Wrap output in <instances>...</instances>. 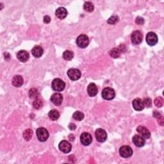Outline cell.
<instances>
[{
    "label": "cell",
    "instance_id": "6da1fadb",
    "mask_svg": "<svg viewBox=\"0 0 164 164\" xmlns=\"http://www.w3.org/2000/svg\"><path fill=\"white\" fill-rule=\"evenodd\" d=\"M36 135L37 139L41 142H45L46 141L49 137L48 131L44 128H39L37 129Z\"/></svg>",
    "mask_w": 164,
    "mask_h": 164
},
{
    "label": "cell",
    "instance_id": "7a4b0ae2",
    "mask_svg": "<svg viewBox=\"0 0 164 164\" xmlns=\"http://www.w3.org/2000/svg\"><path fill=\"white\" fill-rule=\"evenodd\" d=\"M65 84L61 79L55 78L53 80L52 83V89L57 92H61L65 89Z\"/></svg>",
    "mask_w": 164,
    "mask_h": 164
},
{
    "label": "cell",
    "instance_id": "3957f363",
    "mask_svg": "<svg viewBox=\"0 0 164 164\" xmlns=\"http://www.w3.org/2000/svg\"><path fill=\"white\" fill-rule=\"evenodd\" d=\"M89 44V39L87 35L82 34L79 35L76 38V44L81 48H86Z\"/></svg>",
    "mask_w": 164,
    "mask_h": 164
},
{
    "label": "cell",
    "instance_id": "277c9868",
    "mask_svg": "<svg viewBox=\"0 0 164 164\" xmlns=\"http://www.w3.org/2000/svg\"><path fill=\"white\" fill-rule=\"evenodd\" d=\"M114 90L110 87H106L102 91V97L106 100H112L115 98Z\"/></svg>",
    "mask_w": 164,
    "mask_h": 164
},
{
    "label": "cell",
    "instance_id": "5b68a950",
    "mask_svg": "<svg viewBox=\"0 0 164 164\" xmlns=\"http://www.w3.org/2000/svg\"><path fill=\"white\" fill-rule=\"evenodd\" d=\"M95 136L98 142H103L107 139V133L103 129L98 128L95 132Z\"/></svg>",
    "mask_w": 164,
    "mask_h": 164
},
{
    "label": "cell",
    "instance_id": "8992f818",
    "mask_svg": "<svg viewBox=\"0 0 164 164\" xmlns=\"http://www.w3.org/2000/svg\"><path fill=\"white\" fill-rule=\"evenodd\" d=\"M119 154L122 158H129L133 155V150L130 146H123L119 149Z\"/></svg>",
    "mask_w": 164,
    "mask_h": 164
},
{
    "label": "cell",
    "instance_id": "52a82bcc",
    "mask_svg": "<svg viewBox=\"0 0 164 164\" xmlns=\"http://www.w3.org/2000/svg\"><path fill=\"white\" fill-rule=\"evenodd\" d=\"M143 35L142 33L139 30H136L132 33L131 35V40L133 44H139L142 41Z\"/></svg>",
    "mask_w": 164,
    "mask_h": 164
},
{
    "label": "cell",
    "instance_id": "ba28073f",
    "mask_svg": "<svg viewBox=\"0 0 164 164\" xmlns=\"http://www.w3.org/2000/svg\"><path fill=\"white\" fill-rule=\"evenodd\" d=\"M67 76L72 81L79 80L81 77V72L78 69H70L67 71Z\"/></svg>",
    "mask_w": 164,
    "mask_h": 164
},
{
    "label": "cell",
    "instance_id": "9c48e42d",
    "mask_svg": "<svg viewBox=\"0 0 164 164\" xmlns=\"http://www.w3.org/2000/svg\"><path fill=\"white\" fill-rule=\"evenodd\" d=\"M146 40L148 44H149L151 46H152L157 44L158 37L156 33L153 32H149L146 35Z\"/></svg>",
    "mask_w": 164,
    "mask_h": 164
},
{
    "label": "cell",
    "instance_id": "30bf717a",
    "mask_svg": "<svg viewBox=\"0 0 164 164\" xmlns=\"http://www.w3.org/2000/svg\"><path fill=\"white\" fill-rule=\"evenodd\" d=\"M59 148L62 152H64V153H69L71 151L72 146L69 142H67V141L62 140L60 142Z\"/></svg>",
    "mask_w": 164,
    "mask_h": 164
},
{
    "label": "cell",
    "instance_id": "8fae6325",
    "mask_svg": "<svg viewBox=\"0 0 164 164\" xmlns=\"http://www.w3.org/2000/svg\"><path fill=\"white\" fill-rule=\"evenodd\" d=\"M92 138L90 133L84 132L80 135V142L84 146H89L92 142Z\"/></svg>",
    "mask_w": 164,
    "mask_h": 164
},
{
    "label": "cell",
    "instance_id": "7c38bea8",
    "mask_svg": "<svg viewBox=\"0 0 164 164\" xmlns=\"http://www.w3.org/2000/svg\"><path fill=\"white\" fill-rule=\"evenodd\" d=\"M51 101L55 105L59 106L63 101V96L60 93H55L51 97Z\"/></svg>",
    "mask_w": 164,
    "mask_h": 164
},
{
    "label": "cell",
    "instance_id": "4fadbf2b",
    "mask_svg": "<svg viewBox=\"0 0 164 164\" xmlns=\"http://www.w3.org/2000/svg\"><path fill=\"white\" fill-rule=\"evenodd\" d=\"M30 57V55L28 52L25 50H21L17 54V58L22 62H26L28 60Z\"/></svg>",
    "mask_w": 164,
    "mask_h": 164
},
{
    "label": "cell",
    "instance_id": "5bb4252c",
    "mask_svg": "<svg viewBox=\"0 0 164 164\" xmlns=\"http://www.w3.org/2000/svg\"><path fill=\"white\" fill-rule=\"evenodd\" d=\"M123 52H124V49H123L122 47L120 46L119 48H115L112 49L110 51L109 55H110L111 57L117 59L118 57H119Z\"/></svg>",
    "mask_w": 164,
    "mask_h": 164
},
{
    "label": "cell",
    "instance_id": "9a60e30c",
    "mask_svg": "<svg viewBox=\"0 0 164 164\" xmlns=\"http://www.w3.org/2000/svg\"><path fill=\"white\" fill-rule=\"evenodd\" d=\"M137 131L139 133H140L141 135V136H142L144 139H148L151 136V133H150L149 131L144 126H139L137 128Z\"/></svg>",
    "mask_w": 164,
    "mask_h": 164
},
{
    "label": "cell",
    "instance_id": "2e32d148",
    "mask_svg": "<svg viewBox=\"0 0 164 164\" xmlns=\"http://www.w3.org/2000/svg\"><path fill=\"white\" fill-rule=\"evenodd\" d=\"M98 92V89L95 83H91L87 87V92L89 96H90V97H94V96L97 95Z\"/></svg>",
    "mask_w": 164,
    "mask_h": 164
},
{
    "label": "cell",
    "instance_id": "e0dca14e",
    "mask_svg": "<svg viewBox=\"0 0 164 164\" xmlns=\"http://www.w3.org/2000/svg\"><path fill=\"white\" fill-rule=\"evenodd\" d=\"M133 107L137 111H141L144 109L142 100L140 98H136L133 101Z\"/></svg>",
    "mask_w": 164,
    "mask_h": 164
},
{
    "label": "cell",
    "instance_id": "ac0fdd59",
    "mask_svg": "<svg viewBox=\"0 0 164 164\" xmlns=\"http://www.w3.org/2000/svg\"><path fill=\"white\" fill-rule=\"evenodd\" d=\"M55 15L60 19H64L67 15V11L64 7H60L56 9L55 12Z\"/></svg>",
    "mask_w": 164,
    "mask_h": 164
},
{
    "label": "cell",
    "instance_id": "d6986e66",
    "mask_svg": "<svg viewBox=\"0 0 164 164\" xmlns=\"http://www.w3.org/2000/svg\"><path fill=\"white\" fill-rule=\"evenodd\" d=\"M133 142L137 147H142L145 144V140L142 136L136 135L133 137Z\"/></svg>",
    "mask_w": 164,
    "mask_h": 164
},
{
    "label": "cell",
    "instance_id": "ffe728a7",
    "mask_svg": "<svg viewBox=\"0 0 164 164\" xmlns=\"http://www.w3.org/2000/svg\"><path fill=\"white\" fill-rule=\"evenodd\" d=\"M12 85L15 87H20L22 85L24 80L22 77L20 75H15L12 79Z\"/></svg>",
    "mask_w": 164,
    "mask_h": 164
},
{
    "label": "cell",
    "instance_id": "44dd1931",
    "mask_svg": "<svg viewBox=\"0 0 164 164\" xmlns=\"http://www.w3.org/2000/svg\"><path fill=\"white\" fill-rule=\"evenodd\" d=\"M32 55L36 58H40L43 55V49L39 46H35L32 50Z\"/></svg>",
    "mask_w": 164,
    "mask_h": 164
},
{
    "label": "cell",
    "instance_id": "7402d4cb",
    "mask_svg": "<svg viewBox=\"0 0 164 164\" xmlns=\"http://www.w3.org/2000/svg\"><path fill=\"white\" fill-rule=\"evenodd\" d=\"M48 116L52 121H56L59 118L60 114L59 111H57L56 110H52L51 111H49Z\"/></svg>",
    "mask_w": 164,
    "mask_h": 164
},
{
    "label": "cell",
    "instance_id": "603a6c76",
    "mask_svg": "<svg viewBox=\"0 0 164 164\" xmlns=\"http://www.w3.org/2000/svg\"><path fill=\"white\" fill-rule=\"evenodd\" d=\"M39 92L38 90L35 88H33L29 90V96L31 99H37L38 98Z\"/></svg>",
    "mask_w": 164,
    "mask_h": 164
},
{
    "label": "cell",
    "instance_id": "cb8c5ba5",
    "mask_svg": "<svg viewBox=\"0 0 164 164\" xmlns=\"http://www.w3.org/2000/svg\"><path fill=\"white\" fill-rule=\"evenodd\" d=\"M74 56V53L69 50L65 51L63 53V58L65 60H71Z\"/></svg>",
    "mask_w": 164,
    "mask_h": 164
},
{
    "label": "cell",
    "instance_id": "d4e9b609",
    "mask_svg": "<svg viewBox=\"0 0 164 164\" xmlns=\"http://www.w3.org/2000/svg\"><path fill=\"white\" fill-rule=\"evenodd\" d=\"M83 8L84 10L89 12H91L94 10V5L93 4L90 2H86L83 5Z\"/></svg>",
    "mask_w": 164,
    "mask_h": 164
},
{
    "label": "cell",
    "instance_id": "484cf974",
    "mask_svg": "<svg viewBox=\"0 0 164 164\" xmlns=\"http://www.w3.org/2000/svg\"><path fill=\"white\" fill-rule=\"evenodd\" d=\"M33 136V132L30 129H28L23 132V137L26 141H29L31 140Z\"/></svg>",
    "mask_w": 164,
    "mask_h": 164
},
{
    "label": "cell",
    "instance_id": "4316f807",
    "mask_svg": "<svg viewBox=\"0 0 164 164\" xmlns=\"http://www.w3.org/2000/svg\"><path fill=\"white\" fill-rule=\"evenodd\" d=\"M42 106H43V103H42V101L41 99L37 98L33 101V106L35 109H37V110L40 109L41 108H42Z\"/></svg>",
    "mask_w": 164,
    "mask_h": 164
},
{
    "label": "cell",
    "instance_id": "83f0119b",
    "mask_svg": "<svg viewBox=\"0 0 164 164\" xmlns=\"http://www.w3.org/2000/svg\"><path fill=\"white\" fill-rule=\"evenodd\" d=\"M72 117L74 118V119H75L76 121H81L83 119L84 114H83L82 112H81L80 111H77V112H75L74 114H73Z\"/></svg>",
    "mask_w": 164,
    "mask_h": 164
},
{
    "label": "cell",
    "instance_id": "f1b7e54d",
    "mask_svg": "<svg viewBox=\"0 0 164 164\" xmlns=\"http://www.w3.org/2000/svg\"><path fill=\"white\" fill-rule=\"evenodd\" d=\"M119 20V18L117 15H112L108 19V21H107V22L110 25H114L117 23Z\"/></svg>",
    "mask_w": 164,
    "mask_h": 164
},
{
    "label": "cell",
    "instance_id": "f546056e",
    "mask_svg": "<svg viewBox=\"0 0 164 164\" xmlns=\"http://www.w3.org/2000/svg\"><path fill=\"white\" fill-rule=\"evenodd\" d=\"M154 103L158 108H161V107L163 105V99L162 97L156 98L154 101Z\"/></svg>",
    "mask_w": 164,
    "mask_h": 164
},
{
    "label": "cell",
    "instance_id": "4dcf8cb0",
    "mask_svg": "<svg viewBox=\"0 0 164 164\" xmlns=\"http://www.w3.org/2000/svg\"><path fill=\"white\" fill-rule=\"evenodd\" d=\"M142 101H143V104H144V106L147 107V108H150V107H151V106H152V101H151V99L150 98H146Z\"/></svg>",
    "mask_w": 164,
    "mask_h": 164
},
{
    "label": "cell",
    "instance_id": "1f68e13d",
    "mask_svg": "<svg viewBox=\"0 0 164 164\" xmlns=\"http://www.w3.org/2000/svg\"><path fill=\"white\" fill-rule=\"evenodd\" d=\"M135 22L137 25H143L144 23V19L141 17H137L135 20Z\"/></svg>",
    "mask_w": 164,
    "mask_h": 164
},
{
    "label": "cell",
    "instance_id": "d6a6232c",
    "mask_svg": "<svg viewBox=\"0 0 164 164\" xmlns=\"http://www.w3.org/2000/svg\"><path fill=\"white\" fill-rule=\"evenodd\" d=\"M50 21H51V18L49 15H45L44 17V23L48 24V23H49V22H50Z\"/></svg>",
    "mask_w": 164,
    "mask_h": 164
},
{
    "label": "cell",
    "instance_id": "836d02e7",
    "mask_svg": "<svg viewBox=\"0 0 164 164\" xmlns=\"http://www.w3.org/2000/svg\"><path fill=\"white\" fill-rule=\"evenodd\" d=\"M157 120H158V123H159L161 126H163V122H164V121H163V117L162 116H161L159 118H158Z\"/></svg>",
    "mask_w": 164,
    "mask_h": 164
},
{
    "label": "cell",
    "instance_id": "e575fe53",
    "mask_svg": "<svg viewBox=\"0 0 164 164\" xmlns=\"http://www.w3.org/2000/svg\"><path fill=\"white\" fill-rule=\"evenodd\" d=\"M69 128L71 129V130H74L76 128V126L75 125V124L73 123H71L69 125Z\"/></svg>",
    "mask_w": 164,
    "mask_h": 164
},
{
    "label": "cell",
    "instance_id": "d590c367",
    "mask_svg": "<svg viewBox=\"0 0 164 164\" xmlns=\"http://www.w3.org/2000/svg\"><path fill=\"white\" fill-rule=\"evenodd\" d=\"M153 116H154V117L156 119H157L158 118L160 117L162 115L160 114V113H159V112H153Z\"/></svg>",
    "mask_w": 164,
    "mask_h": 164
}]
</instances>
